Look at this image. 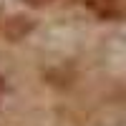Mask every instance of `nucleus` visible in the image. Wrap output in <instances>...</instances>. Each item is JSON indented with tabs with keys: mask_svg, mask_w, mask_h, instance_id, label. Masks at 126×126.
Returning a JSON list of instances; mask_svg holds the SVG:
<instances>
[{
	"mask_svg": "<svg viewBox=\"0 0 126 126\" xmlns=\"http://www.w3.org/2000/svg\"><path fill=\"white\" fill-rule=\"evenodd\" d=\"M23 3H28V5H33V8H38V5H46L48 0H23Z\"/></svg>",
	"mask_w": 126,
	"mask_h": 126,
	"instance_id": "nucleus-2",
	"label": "nucleus"
},
{
	"mask_svg": "<svg viewBox=\"0 0 126 126\" xmlns=\"http://www.w3.org/2000/svg\"><path fill=\"white\" fill-rule=\"evenodd\" d=\"M88 8H93L103 18L119 15V3H116V0H88Z\"/></svg>",
	"mask_w": 126,
	"mask_h": 126,
	"instance_id": "nucleus-1",
	"label": "nucleus"
},
{
	"mask_svg": "<svg viewBox=\"0 0 126 126\" xmlns=\"http://www.w3.org/2000/svg\"><path fill=\"white\" fill-rule=\"evenodd\" d=\"M0 91H3V83H0Z\"/></svg>",
	"mask_w": 126,
	"mask_h": 126,
	"instance_id": "nucleus-3",
	"label": "nucleus"
}]
</instances>
